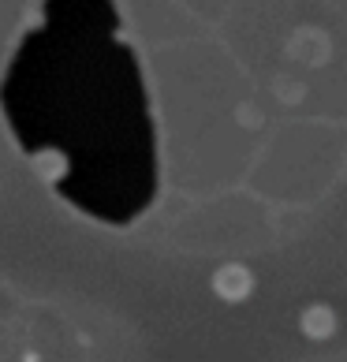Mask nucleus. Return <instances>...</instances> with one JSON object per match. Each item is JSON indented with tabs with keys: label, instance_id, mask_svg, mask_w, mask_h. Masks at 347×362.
Listing matches in <instances>:
<instances>
[{
	"label": "nucleus",
	"instance_id": "1",
	"mask_svg": "<svg viewBox=\"0 0 347 362\" xmlns=\"http://www.w3.org/2000/svg\"><path fill=\"white\" fill-rule=\"evenodd\" d=\"M213 288H217L228 303H239V299H247V291L254 288V280H250V273L243 265H224V269L213 276Z\"/></svg>",
	"mask_w": 347,
	"mask_h": 362
}]
</instances>
